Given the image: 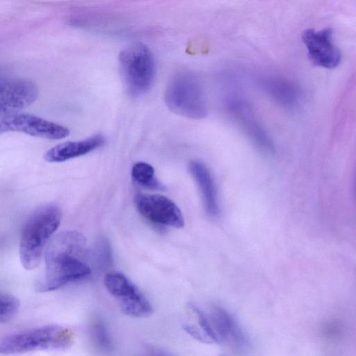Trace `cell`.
<instances>
[{"mask_svg":"<svg viewBox=\"0 0 356 356\" xmlns=\"http://www.w3.org/2000/svg\"><path fill=\"white\" fill-rule=\"evenodd\" d=\"M85 237L77 231H64L49 241L45 250V270L37 282L40 292L58 289L69 282L87 277L91 272L85 261Z\"/></svg>","mask_w":356,"mask_h":356,"instance_id":"1","label":"cell"},{"mask_svg":"<svg viewBox=\"0 0 356 356\" xmlns=\"http://www.w3.org/2000/svg\"><path fill=\"white\" fill-rule=\"evenodd\" d=\"M60 209L56 204L38 208L28 218L22 229L19 242V257L26 270L39 265L44 248L60 225Z\"/></svg>","mask_w":356,"mask_h":356,"instance_id":"2","label":"cell"},{"mask_svg":"<svg viewBox=\"0 0 356 356\" xmlns=\"http://www.w3.org/2000/svg\"><path fill=\"white\" fill-rule=\"evenodd\" d=\"M74 333L58 325H46L0 339L1 354H19L38 350H63L72 346Z\"/></svg>","mask_w":356,"mask_h":356,"instance_id":"3","label":"cell"},{"mask_svg":"<svg viewBox=\"0 0 356 356\" xmlns=\"http://www.w3.org/2000/svg\"><path fill=\"white\" fill-rule=\"evenodd\" d=\"M165 102L173 113L191 119H202L208 113L204 90L195 76L180 72L168 82Z\"/></svg>","mask_w":356,"mask_h":356,"instance_id":"4","label":"cell"},{"mask_svg":"<svg viewBox=\"0 0 356 356\" xmlns=\"http://www.w3.org/2000/svg\"><path fill=\"white\" fill-rule=\"evenodd\" d=\"M120 72L128 92L133 97L143 95L151 88L156 74L154 56L142 42L125 47L119 54Z\"/></svg>","mask_w":356,"mask_h":356,"instance_id":"5","label":"cell"},{"mask_svg":"<svg viewBox=\"0 0 356 356\" xmlns=\"http://www.w3.org/2000/svg\"><path fill=\"white\" fill-rule=\"evenodd\" d=\"M108 292L120 302L122 312L130 316L146 317L153 312L148 300L124 275L113 272L104 277Z\"/></svg>","mask_w":356,"mask_h":356,"instance_id":"6","label":"cell"},{"mask_svg":"<svg viewBox=\"0 0 356 356\" xmlns=\"http://www.w3.org/2000/svg\"><path fill=\"white\" fill-rule=\"evenodd\" d=\"M8 132H19L49 140H60L70 134L65 126L37 115L17 113L0 120V135Z\"/></svg>","mask_w":356,"mask_h":356,"instance_id":"7","label":"cell"},{"mask_svg":"<svg viewBox=\"0 0 356 356\" xmlns=\"http://www.w3.org/2000/svg\"><path fill=\"white\" fill-rule=\"evenodd\" d=\"M134 203L138 212L152 223L176 228L184 225L181 211L165 196L139 193L135 196Z\"/></svg>","mask_w":356,"mask_h":356,"instance_id":"8","label":"cell"},{"mask_svg":"<svg viewBox=\"0 0 356 356\" xmlns=\"http://www.w3.org/2000/svg\"><path fill=\"white\" fill-rule=\"evenodd\" d=\"M39 90L31 81L6 79L0 81V120L30 106L38 99Z\"/></svg>","mask_w":356,"mask_h":356,"instance_id":"9","label":"cell"},{"mask_svg":"<svg viewBox=\"0 0 356 356\" xmlns=\"http://www.w3.org/2000/svg\"><path fill=\"white\" fill-rule=\"evenodd\" d=\"M227 108L232 118L258 150L265 154L274 152L275 146L271 138L258 121L248 102L234 99L229 102Z\"/></svg>","mask_w":356,"mask_h":356,"instance_id":"10","label":"cell"},{"mask_svg":"<svg viewBox=\"0 0 356 356\" xmlns=\"http://www.w3.org/2000/svg\"><path fill=\"white\" fill-rule=\"evenodd\" d=\"M302 39L307 47L309 58L314 65L326 69H334L339 65L341 54L333 43L331 29L305 30Z\"/></svg>","mask_w":356,"mask_h":356,"instance_id":"11","label":"cell"},{"mask_svg":"<svg viewBox=\"0 0 356 356\" xmlns=\"http://www.w3.org/2000/svg\"><path fill=\"white\" fill-rule=\"evenodd\" d=\"M209 321L217 338L218 343L227 344L235 348H244L248 339L232 315L220 307L211 309Z\"/></svg>","mask_w":356,"mask_h":356,"instance_id":"12","label":"cell"},{"mask_svg":"<svg viewBox=\"0 0 356 356\" xmlns=\"http://www.w3.org/2000/svg\"><path fill=\"white\" fill-rule=\"evenodd\" d=\"M104 143L105 138L101 134H96L81 140L67 141L47 151L44 159L49 163L64 162L87 154L102 146Z\"/></svg>","mask_w":356,"mask_h":356,"instance_id":"13","label":"cell"},{"mask_svg":"<svg viewBox=\"0 0 356 356\" xmlns=\"http://www.w3.org/2000/svg\"><path fill=\"white\" fill-rule=\"evenodd\" d=\"M189 171L200 191L207 213L216 217L220 212L216 184L209 168L203 163L193 161L189 163Z\"/></svg>","mask_w":356,"mask_h":356,"instance_id":"14","label":"cell"},{"mask_svg":"<svg viewBox=\"0 0 356 356\" xmlns=\"http://www.w3.org/2000/svg\"><path fill=\"white\" fill-rule=\"evenodd\" d=\"M261 86L266 94L282 107L294 108L300 102V89L288 80L267 79L262 81Z\"/></svg>","mask_w":356,"mask_h":356,"instance_id":"15","label":"cell"},{"mask_svg":"<svg viewBox=\"0 0 356 356\" xmlns=\"http://www.w3.org/2000/svg\"><path fill=\"white\" fill-rule=\"evenodd\" d=\"M131 175L133 181L140 187L157 191L165 189V186L156 177L154 168L147 163H136L131 168Z\"/></svg>","mask_w":356,"mask_h":356,"instance_id":"16","label":"cell"},{"mask_svg":"<svg viewBox=\"0 0 356 356\" xmlns=\"http://www.w3.org/2000/svg\"><path fill=\"white\" fill-rule=\"evenodd\" d=\"M19 308V302L12 295L0 292V322H8L13 318Z\"/></svg>","mask_w":356,"mask_h":356,"instance_id":"17","label":"cell"},{"mask_svg":"<svg viewBox=\"0 0 356 356\" xmlns=\"http://www.w3.org/2000/svg\"><path fill=\"white\" fill-rule=\"evenodd\" d=\"M92 337L95 345L102 350L109 351L113 343L110 334L104 323L97 321L92 326Z\"/></svg>","mask_w":356,"mask_h":356,"instance_id":"18","label":"cell"},{"mask_svg":"<svg viewBox=\"0 0 356 356\" xmlns=\"http://www.w3.org/2000/svg\"><path fill=\"white\" fill-rule=\"evenodd\" d=\"M95 263L101 268H107L112 263V252L109 243L106 238H101L95 245L94 252Z\"/></svg>","mask_w":356,"mask_h":356,"instance_id":"19","label":"cell"},{"mask_svg":"<svg viewBox=\"0 0 356 356\" xmlns=\"http://www.w3.org/2000/svg\"><path fill=\"white\" fill-rule=\"evenodd\" d=\"M184 327L186 332H187L194 339L200 341L207 342L204 336L195 327L191 325H185Z\"/></svg>","mask_w":356,"mask_h":356,"instance_id":"20","label":"cell"}]
</instances>
